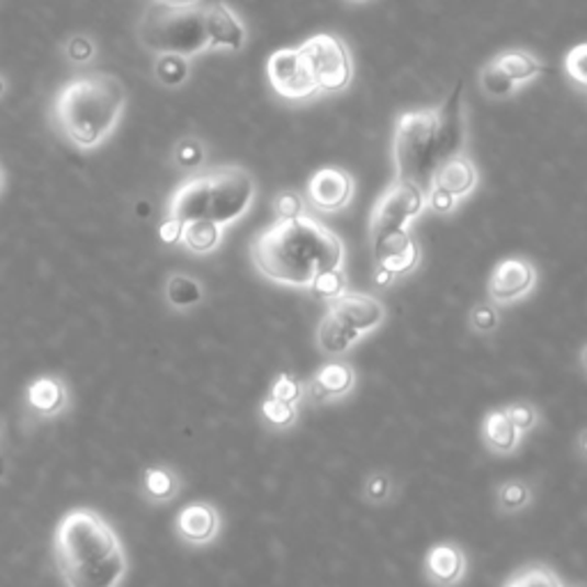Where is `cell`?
<instances>
[{
	"mask_svg": "<svg viewBox=\"0 0 587 587\" xmlns=\"http://www.w3.org/2000/svg\"><path fill=\"white\" fill-rule=\"evenodd\" d=\"M255 195H258V187H255L248 170L239 166H225L216 172H210L207 218L221 227L235 223L252 207Z\"/></svg>",
	"mask_w": 587,
	"mask_h": 587,
	"instance_id": "obj_6",
	"label": "cell"
},
{
	"mask_svg": "<svg viewBox=\"0 0 587 587\" xmlns=\"http://www.w3.org/2000/svg\"><path fill=\"white\" fill-rule=\"evenodd\" d=\"M395 180L418 187L425 195L431 187L437 159V113L433 109L408 111L399 115L393 138Z\"/></svg>",
	"mask_w": 587,
	"mask_h": 587,
	"instance_id": "obj_5",
	"label": "cell"
},
{
	"mask_svg": "<svg viewBox=\"0 0 587 587\" xmlns=\"http://www.w3.org/2000/svg\"><path fill=\"white\" fill-rule=\"evenodd\" d=\"M210 210V172L207 174H193L174 191L168 216L177 218L180 223L207 218Z\"/></svg>",
	"mask_w": 587,
	"mask_h": 587,
	"instance_id": "obj_19",
	"label": "cell"
},
{
	"mask_svg": "<svg viewBox=\"0 0 587 587\" xmlns=\"http://www.w3.org/2000/svg\"><path fill=\"white\" fill-rule=\"evenodd\" d=\"M393 280H395V275H391V273L384 271V269H376V271H374V283L381 285V287L393 285Z\"/></svg>",
	"mask_w": 587,
	"mask_h": 587,
	"instance_id": "obj_44",
	"label": "cell"
},
{
	"mask_svg": "<svg viewBox=\"0 0 587 587\" xmlns=\"http://www.w3.org/2000/svg\"><path fill=\"white\" fill-rule=\"evenodd\" d=\"M372 244L376 269H384L395 278L414 273L420 264V248L406 227L379 235L372 239Z\"/></svg>",
	"mask_w": 587,
	"mask_h": 587,
	"instance_id": "obj_11",
	"label": "cell"
},
{
	"mask_svg": "<svg viewBox=\"0 0 587 587\" xmlns=\"http://www.w3.org/2000/svg\"><path fill=\"white\" fill-rule=\"evenodd\" d=\"M503 411L507 416V420L515 425V429L519 433H528V431H534L540 427L542 422V414H540V408L530 404V402H512V404H507L503 406Z\"/></svg>",
	"mask_w": 587,
	"mask_h": 587,
	"instance_id": "obj_35",
	"label": "cell"
},
{
	"mask_svg": "<svg viewBox=\"0 0 587 587\" xmlns=\"http://www.w3.org/2000/svg\"><path fill=\"white\" fill-rule=\"evenodd\" d=\"M3 189H5V172H3V168H0V191Z\"/></svg>",
	"mask_w": 587,
	"mask_h": 587,
	"instance_id": "obj_47",
	"label": "cell"
},
{
	"mask_svg": "<svg viewBox=\"0 0 587 587\" xmlns=\"http://www.w3.org/2000/svg\"><path fill=\"white\" fill-rule=\"evenodd\" d=\"M204 21H207L210 48H229V50L244 48L246 44L244 23L233 10L223 3V0H210Z\"/></svg>",
	"mask_w": 587,
	"mask_h": 587,
	"instance_id": "obj_18",
	"label": "cell"
},
{
	"mask_svg": "<svg viewBox=\"0 0 587 587\" xmlns=\"http://www.w3.org/2000/svg\"><path fill=\"white\" fill-rule=\"evenodd\" d=\"M298 48L303 50V56L308 58L319 92H342L351 83V54L338 35L321 33L305 39Z\"/></svg>",
	"mask_w": 587,
	"mask_h": 587,
	"instance_id": "obj_7",
	"label": "cell"
},
{
	"mask_svg": "<svg viewBox=\"0 0 587 587\" xmlns=\"http://www.w3.org/2000/svg\"><path fill=\"white\" fill-rule=\"evenodd\" d=\"M359 342H361V334H355V330L347 321H342L334 311H328L321 317L317 326L315 345L319 353L326 355V359H342V355L349 353V349Z\"/></svg>",
	"mask_w": 587,
	"mask_h": 587,
	"instance_id": "obj_22",
	"label": "cell"
},
{
	"mask_svg": "<svg viewBox=\"0 0 587 587\" xmlns=\"http://www.w3.org/2000/svg\"><path fill=\"white\" fill-rule=\"evenodd\" d=\"M347 3H365V0H347Z\"/></svg>",
	"mask_w": 587,
	"mask_h": 587,
	"instance_id": "obj_48",
	"label": "cell"
},
{
	"mask_svg": "<svg viewBox=\"0 0 587 587\" xmlns=\"http://www.w3.org/2000/svg\"><path fill=\"white\" fill-rule=\"evenodd\" d=\"M267 76L271 88L290 101H303L319 94L308 58L301 48L273 50L267 63Z\"/></svg>",
	"mask_w": 587,
	"mask_h": 587,
	"instance_id": "obj_9",
	"label": "cell"
},
{
	"mask_svg": "<svg viewBox=\"0 0 587 587\" xmlns=\"http://www.w3.org/2000/svg\"><path fill=\"white\" fill-rule=\"evenodd\" d=\"M578 452H580V456L585 459V431H580V437H578Z\"/></svg>",
	"mask_w": 587,
	"mask_h": 587,
	"instance_id": "obj_45",
	"label": "cell"
},
{
	"mask_svg": "<svg viewBox=\"0 0 587 587\" xmlns=\"http://www.w3.org/2000/svg\"><path fill=\"white\" fill-rule=\"evenodd\" d=\"M182 229H184V223H180L177 218H166L159 227V237L166 246H177L182 241Z\"/></svg>",
	"mask_w": 587,
	"mask_h": 587,
	"instance_id": "obj_43",
	"label": "cell"
},
{
	"mask_svg": "<svg viewBox=\"0 0 587 587\" xmlns=\"http://www.w3.org/2000/svg\"><path fill=\"white\" fill-rule=\"evenodd\" d=\"M140 492L149 505H168L182 494V477L172 466H149L143 473Z\"/></svg>",
	"mask_w": 587,
	"mask_h": 587,
	"instance_id": "obj_24",
	"label": "cell"
},
{
	"mask_svg": "<svg viewBox=\"0 0 587 587\" xmlns=\"http://www.w3.org/2000/svg\"><path fill=\"white\" fill-rule=\"evenodd\" d=\"M260 414H262V420L275 431H287L298 420V408L296 406L285 404V402H278L273 397H267L260 404Z\"/></svg>",
	"mask_w": 587,
	"mask_h": 587,
	"instance_id": "obj_33",
	"label": "cell"
},
{
	"mask_svg": "<svg viewBox=\"0 0 587 587\" xmlns=\"http://www.w3.org/2000/svg\"><path fill=\"white\" fill-rule=\"evenodd\" d=\"M353 197V180L342 168H319L308 182V200L321 214L342 212Z\"/></svg>",
	"mask_w": 587,
	"mask_h": 587,
	"instance_id": "obj_14",
	"label": "cell"
},
{
	"mask_svg": "<svg viewBox=\"0 0 587 587\" xmlns=\"http://www.w3.org/2000/svg\"><path fill=\"white\" fill-rule=\"evenodd\" d=\"M462 101H464V81H459L450 97L445 99V104L433 111L437 113V159L439 163L462 155L464 149V138H466V129H464V109H462Z\"/></svg>",
	"mask_w": 587,
	"mask_h": 587,
	"instance_id": "obj_12",
	"label": "cell"
},
{
	"mask_svg": "<svg viewBox=\"0 0 587 587\" xmlns=\"http://www.w3.org/2000/svg\"><path fill=\"white\" fill-rule=\"evenodd\" d=\"M204 161V147L195 138H184L174 147V163L180 168H197Z\"/></svg>",
	"mask_w": 587,
	"mask_h": 587,
	"instance_id": "obj_39",
	"label": "cell"
},
{
	"mask_svg": "<svg viewBox=\"0 0 587 587\" xmlns=\"http://www.w3.org/2000/svg\"><path fill=\"white\" fill-rule=\"evenodd\" d=\"M97 54V46L88 35H71L65 42V56L69 63L74 65H88L94 60Z\"/></svg>",
	"mask_w": 587,
	"mask_h": 587,
	"instance_id": "obj_38",
	"label": "cell"
},
{
	"mask_svg": "<svg viewBox=\"0 0 587 587\" xmlns=\"http://www.w3.org/2000/svg\"><path fill=\"white\" fill-rule=\"evenodd\" d=\"M585 58H587V46L585 44H578L576 48H572L567 54V74L572 76V79L585 88L587 83V74H585Z\"/></svg>",
	"mask_w": 587,
	"mask_h": 587,
	"instance_id": "obj_41",
	"label": "cell"
},
{
	"mask_svg": "<svg viewBox=\"0 0 587 587\" xmlns=\"http://www.w3.org/2000/svg\"><path fill=\"white\" fill-rule=\"evenodd\" d=\"M155 76L163 88H180L189 79V58L184 56H159L155 63Z\"/></svg>",
	"mask_w": 587,
	"mask_h": 587,
	"instance_id": "obj_31",
	"label": "cell"
},
{
	"mask_svg": "<svg viewBox=\"0 0 587 587\" xmlns=\"http://www.w3.org/2000/svg\"><path fill=\"white\" fill-rule=\"evenodd\" d=\"M223 241V227L210 218H197L184 223L182 241L184 248L193 255H212Z\"/></svg>",
	"mask_w": 587,
	"mask_h": 587,
	"instance_id": "obj_27",
	"label": "cell"
},
{
	"mask_svg": "<svg viewBox=\"0 0 587 587\" xmlns=\"http://www.w3.org/2000/svg\"><path fill=\"white\" fill-rule=\"evenodd\" d=\"M303 395H305V384L287 372L278 374V379L273 381V386H271V393H269V397L292 404V406H298L303 402Z\"/></svg>",
	"mask_w": 587,
	"mask_h": 587,
	"instance_id": "obj_37",
	"label": "cell"
},
{
	"mask_svg": "<svg viewBox=\"0 0 587 587\" xmlns=\"http://www.w3.org/2000/svg\"><path fill=\"white\" fill-rule=\"evenodd\" d=\"M509 79H512L517 86L519 83H528L532 81L534 76H540L546 71V67L534 58L530 50H523V48H509L505 50V54H500L496 60H494Z\"/></svg>",
	"mask_w": 587,
	"mask_h": 587,
	"instance_id": "obj_28",
	"label": "cell"
},
{
	"mask_svg": "<svg viewBox=\"0 0 587 587\" xmlns=\"http://www.w3.org/2000/svg\"><path fill=\"white\" fill-rule=\"evenodd\" d=\"M569 587H585L583 583H574V585H569Z\"/></svg>",
	"mask_w": 587,
	"mask_h": 587,
	"instance_id": "obj_49",
	"label": "cell"
},
{
	"mask_svg": "<svg viewBox=\"0 0 587 587\" xmlns=\"http://www.w3.org/2000/svg\"><path fill=\"white\" fill-rule=\"evenodd\" d=\"M328 311H334L342 321H347L355 334H361V338H365L368 334H372V330L384 326L388 319L386 305L376 296L363 294V292H349V290L340 294L336 301H330Z\"/></svg>",
	"mask_w": 587,
	"mask_h": 587,
	"instance_id": "obj_13",
	"label": "cell"
},
{
	"mask_svg": "<svg viewBox=\"0 0 587 587\" xmlns=\"http://www.w3.org/2000/svg\"><path fill=\"white\" fill-rule=\"evenodd\" d=\"M273 207H275V216L278 221H292V218H298L305 214V202L298 193L294 191H283L275 202H273Z\"/></svg>",
	"mask_w": 587,
	"mask_h": 587,
	"instance_id": "obj_40",
	"label": "cell"
},
{
	"mask_svg": "<svg viewBox=\"0 0 587 587\" xmlns=\"http://www.w3.org/2000/svg\"><path fill=\"white\" fill-rule=\"evenodd\" d=\"M500 326V315L496 311V305L489 301L475 303L469 313V328L475 336H492L494 330Z\"/></svg>",
	"mask_w": 587,
	"mask_h": 587,
	"instance_id": "obj_36",
	"label": "cell"
},
{
	"mask_svg": "<svg viewBox=\"0 0 587 587\" xmlns=\"http://www.w3.org/2000/svg\"><path fill=\"white\" fill-rule=\"evenodd\" d=\"M534 500L532 482L523 477L503 479L496 487V509L505 517H512L528 509Z\"/></svg>",
	"mask_w": 587,
	"mask_h": 587,
	"instance_id": "obj_26",
	"label": "cell"
},
{
	"mask_svg": "<svg viewBox=\"0 0 587 587\" xmlns=\"http://www.w3.org/2000/svg\"><path fill=\"white\" fill-rule=\"evenodd\" d=\"M29 406L42 416H58L67 406V386L58 376H39L29 386Z\"/></svg>",
	"mask_w": 587,
	"mask_h": 587,
	"instance_id": "obj_25",
	"label": "cell"
},
{
	"mask_svg": "<svg viewBox=\"0 0 587 587\" xmlns=\"http://www.w3.org/2000/svg\"><path fill=\"white\" fill-rule=\"evenodd\" d=\"M431 187L450 193L454 200H462L471 195L477 187V168L464 155L450 157L433 168Z\"/></svg>",
	"mask_w": 587,
	"mask_h": 587,
	"instance_id": "obj_20",
	"label": "cell"
},
{
	"mask_svg": "<svg viewBox=\"0 0 587 587\" xmlns=\"http://www.w3.org/2000/svg\"><path fill=\"white\" fill-rule=\"evenodd\" d=\"M503 587H565V583L549 565L530 563L519 567Z\"/></svg>",
	"mask_w": 587,
	"mask_h": 587,
	"instance_id": "obj_29",
	"label": "cell"
},
{
	"mask_svg": "<svg viewBox=\"0 0 587 587\" xmlns=\"http://www.w3.org/2000/svg\"><path fill=\"white\" fill-rule=\"evenodd\" d=\"M56 565L67 587H120L129 557L115 528L94 509H71L54 540Z\"/></svg>",
	"mask_w": 587,
	"mask_h": 587,
	"instance_id": "obj_2",
	"label": "cell"
},
{
	"mask_svg": "<svg viewBox=\"0 0 587 587\" xmlns=\"http://www.w3.org/2000/svg\"><path fill=\"white\" fill-rule=\"evenodd\" d=\"M538 287V267L526 258L500 260L487 283V296L494 305H512L523 301Z\"/></svg>",
	"mask_w": 587,
	"mask_h": 587,
	"instance_id": "obj_10",
	"label": "cell"
},
{
	"mask_svg": "<svg viewBox=\"0 0 587 587\" xmlns=\"http://www.w3.org/2000/svg\"><path fill=\"white\" fill-rule=\"evenodd\" d=\"M425 210V193L402 180H395L386 193L374 204L370 216V235L372 239L379 235L393 233V229L408 227L414 218H418Z\"/></svg>",
	"mask_w": 587,
	"mask_h": 587,
	"instance_id": "obj_8",
	"label": "cell"
},
{
	"mask_svg": "<svg viewBox=\"0 0 587 587\" xmlns=\"http://www.w3.org/2000/svg\"><path fill=\"white\" fill-rule=\"evenodd\" d=\"M207 5L210 0H155L138 25L143 46L157 56L195 58L210 48Z\"/></svg>",
	"mask_w": 587,
	"mask_h": 587,
	"instance_id": "obj_4",
	"label": "cell"
},
{
	"mask_svg": "<svg viewBox=\"0 0 587 587\" xmlns=\"http://www.w3.org/2000/svg\"><path fill=\"white\" fill-rule=\"evenodd\" d=\"M174 534L189 546H207L221 534V515L207 500L184 505L174 517Z\"/></svg>",
	"mask_w": 587,
	"mask_h": 587,
	"instance_id": "obj_15",
	"label": "cell"
},
{
	"mask_svg": "<svg viewBox=\"0 0 587 587\" xmlns=\"http://www.w3.org/2000/svg\"><path fill=\"white\" fill-rule=\"evenodd\" d=\"M523 433L515 429V425L507 420L503 408H492V411L484 414L482 425H479V439L492 454L496 456H509L515 454Z\"/></svg>",
	"mask_w": 587,
	"mask_h": 587,
	"instance_id": "obj_21",
	"label": "cell"
},
{
	"mask_svg": "<svg viewBox=\"0 0 587 587\" xmlns=\"http://www.w3.org/2000/svg\"><path fill=\"white\" fill-rule=\"evenodd\" d=\"M250 260L267 280L294 290H311L313 280L345 264L342 239L311 216L278 221L250 241Z\"/></svg>",
	"mask_w": 587,
	"mask_h": 587,
	"instance_id": "obj_1",
	"label": "cell"
},
{
	"mask_svg": "<svg viewBox=\"0 0 587 587\" xmlns=\"http://www.w3.org/2000/svg\"><path fill=\"white\" fill-rule=\"evenodd\" d=\"M363 500L372 507H384L395 496V482L386 471H372L363 482Z\"/></svg>",
	"mask_w": 587,
	"mask_h": 587,
	"instance_id": "obj_30",
	"label": "cell"
},
{
	"mask_svg": "<svg viewBox=\"0 0 587 587\" xmlns=\"http://www.w3.org/2000/svg\"><path fill=\"white\" fill-rule=\"evenodd\" d=\"M479 88L492 99H507L517 92V83L494 60L479 71Z\"/></svg>",
	"mask_w": 587,
	"mask_h": 587,
	"instance_id": "obj_32",
	"label": "cell"
},
{
	"mask_svg": "<svg viewBox=\"0 0 587 587\" xmlns=\"http://www.w3.org/2000/svg\"><path fill=\"white\" fill-rule=\"evenodd\" d=\"M456 202L459 200H454L450 193H445V191H441L437 187H429V191L425 195V207H429L431 212H437V214H450V212H454Z\"/></svg>",
	"mask_w": 587,
	"mask_h": 587,
	"instance_id": "obj_42",
	"label": "cell"
},
{
	"mask_svg": "<svg viewBox=\"0 0 587 587\" xmlns=\"http://www.w3.org/2000/svg\"><path fill=\"white\" fill-rule=\"evenodd\" d=\"M422 572L427 583L433 587H456L466 578L469 557L456 542L445 540L427 551L422 560Z\"/></svg>",
	"mask_w": 587,
	"mask_h": 587,
	"instance_id": "obj_16",
	"label": "cell"
},
{
	"mask_svg": "<svg viewBox=\"0 0 587 587\" xmlns=\"http://www.w3.org/2000/svg\"><path fill=\"white\" fill-rule=\"evenodd\" d=\"M313 294L319 298V301H336L340 294L347 292V275H345V269H328V271H321L311 285Z\"/></svg>",
	"mask_w": 587,
	"mask_h": 587,
	"instance_id": "obj_34",
	"label": "cell"
},
{
	"mask_svg": "<svg viewBox=\"0 0 587 587\" xmlns=\"http://www.w3.org/2000/svg\"><path fill=\"white\" fill-rule=\"evenodd\" d=\"M163 301L177 315H189L204 303V285L191 273L174 271L166 278Z\"/></svg>",
	"mask_w": 587,
	"mask_h": 587,
	"instance_id": "obj_23",
	"label": "cell"
},
{
	"mask_svg": "<svg viewBox=\"0 0 587 587\" xmlns=\"http://www.w3.org/2000/svg\"><path fill=\"white\" fill-rule=\"evenodd\" d=\"M5 90H8V81L3 79V76H0V97L5 94Z\"/></svg>",
	"mask_w": 587,
	"mask_h": 587,
	"instance_id": "obj_46",
	"label": "cell"
},
{
	"mask_svg": "<svg viewBox=\"0 0 587 587\" xmlns=\"http://www.w3.org/2000/svg\"><path fill=\"white\" fill-rule=\"evenodd\" d=\"M124 106L126 88L117 76L90 71L60 86L50 104V124L71 147L90 151L111 138Z\"/></svg>",
	"mask_w": 587,
	"mask_h": 587,
	"instance_id": "obj_3",
	"label": "cell"
},
{
	"mask_svg": "<svg viewBox=\"0 0 587 587\" xmlns=\"http://www.w3.org/2000/svg\"><path fill=\"white\" fill-rule=\"evenodd\" d=\"M353 388H355V370L351 368V363L334 359L324 368H319L311 381H305L303 399H308L313 406H319L349 397Z\"/></svg>",
	"mask_w": 587,
	"mask_h": 587,
	"instance_id": "obj_17",
	"label": "cell"
}]
</instances>
